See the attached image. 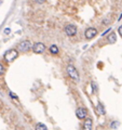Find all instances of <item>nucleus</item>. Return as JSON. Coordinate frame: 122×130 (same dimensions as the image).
<instances>
[{"label":"nucleus","mask_w":122,"mask_h":130,"mask_svg":"<svg viewBox=\"0 0 122 130\" xmlns=\"http://www.w3.org/2000/svg\"><path fill=\"white\" fill-rule=\"evenodd\" d=\"M66 71H67L68 76H69L74 81H76V82L79 81V79H80V78H79V73H78L77 68L74 66V65H68L67 68H66Z\"/></svg>","instance_id":"obj_1"},{"label":"nucleus","mask_w":122,"mask_h":130,"mask_svg":"<svg viewBox=\"0 0 122 130\" xmlns=\"http://www.w3.org/2000/svg\"><path fill=\"white\" fill-rule=\"evenodd\" d=\"M17 56H18V51H17V50L10 49V50H8V51L5 53V60L7 61V62L11 63V62H13V61L17 58Z\"/></svg>","instance_id":"obj_2"},{"label":"nucleus","mask_w":122,"mask_h":130,"mask_svg":"<svg viewBox=\"0 0 122 130\" xmlns=\"http://www.w3.org/2000/svg\"><path fill=\"white\" fill-rule=\"evenodd\" d=\"M17 48H18V51L20 52H28L33 47H31V43L29 40H24L22 42H20Z\"/></svg>","instance_id":"obj_3"},{"label":"nucleus","mask_w":122,"mask_h":130,"mask_svg":"<svg viewBox=\"0 0 122 130\" xmlns=\"http://www.w3.org/2000/svg\"><path fill=\"white\" fill-rule=\"evenodd\" d=\"M31 49H33L34 53L41 54V53H43L44 50H46V46H44L42 42H36L35 45L33 46V48H31Z\"/></svg>","instance_id":"obj_4"},{"label":"nucleus","mask_w":122,"mask_h":130,"mask_svg":"<svg viewBox=\"0 0 122 130\" xmlns=\"http://www.w3.org/2000/svg\"><path fill=\"white\" fill-rule=\"evenodd\" d=\"M65 32H66V35L69 37L75 36V35L77 34V27L75 25H72V24H68L65 27Z\"/></svg>","instance_id":"obj_5"},{"label":"nucleus","mask_w":122,"mask_h":130,"mask_svg":"<svg viewBox=\"0 0 122 130\" xmlns=\"http://www.w3.org/2000/svg\"><path fill=\"white\" fill-rule=\"evenodd\" d=\"M96 35H97V30H96V28H93V27L87 28L84 32V36L87 39H93Z\"/></svg>","instance_id":"obj_6"},{"label":"nucleus","mask_w":122,"mask_h":130,"mask_svg":"<svg viewBox=\"0 0 122 130\" xmlns=\"http://www.w3.org/2000/svg\"><path fill=\"white\" fill-rule=\"evenodd\" d=\"M76 115L79 119H84L85 117L87 116V110L83 107H79L78 110H76Z\"/></svg>","instance_id":"obj_7"},{"label":"nucleus","mask_w":122,"mask_h":130,"mask_svg":"<svg viewBox=\"0 0 122 130\" xmlns=\"http://www.w3.org/2000/svg\"><path fill=\"white\" fill-rule=\"evenodd\" d=\"M92 125H93L92 119L91 118H87V120L84 121V124H83V128H84L85 130H91L92 129Z\"/></svg>","instance_id":"obj_8"},{"label":"nucleus","mask_w":122,"mask_h":130,"mask_svg":"<svg viewBox=\"0 0 122 130\" xmlns=\"http://www.w3.org/2000/svg\"><path fill=\"white\" fill-rule=\"evenodd\" d=\"M116 40H117V35H116L115 32H111V34L108 36V42L109 43H115Z\"/></svg>","instance_id":"obj_9"},{"label":"nucleus","mask_w":122,"mask_h":130,"mask_svg":"<svg viewBox=\"0 0 122 130\" xmlns=\"http://www.w3.org/2000/svg\"><path fill=\"white\" fill-rule=\"evenodd\" d=\"M50 51H51V53H53V54H57L58 53V48H57V46L52 45L50 47Z\"/></svg>","instance_id":"obj_10"},{"label":"nucleus","mask_w":122,"mask_h":130,"mask_svg":"<svg viewBox=\"0 0 122 130\" xmlns=\"http://www.w3.org/2000/svg\"><path fill=\"white\" fill-rule=\"evenodd\" d=\"M97 110L100 115H104L105 114V110H104V106L102 105V103H98L97 104Z\"/></svg>","instance_id":"obj_11"},{"label":"nucleus","mask_w":122,"mask_h":130,"mask_svg":"<svg viewBox=\"0 0 122 130\" xmlns=\"http://www.w3.org/2000/svg\"><path fill=\"white\" fill-rule=\"evenodd\" d=\"M36 129L37 130H46V126L44 124H38L36 126Z\"/></svg>","instance_id":"obj_12"},{"label":"nucleus","mask_w":122,"mask_h":130,"mask_svg":"<svg viewBox=\"0 0 122 130\" xmlns=\"http://www.w3.org/2000/svg\"><path fill=\"white\" fill-rule=\"evenodd\" d=\"M5 72H6V69H5V67H3V65H2V64H0V75L5 74Z\"/></svg>","instance_id":"obj_13"},{"label":"nucleus","mask_w":122,"mask_h":130,"mask_svg":"<svg viewBox=\"0 0 122 130\" xmlns=\"http://www.w3.org/2000/svg\"><path fill=\"white\" fill-rule=\"evenodd\" d=\"M9 95L12 98V99H15V100L17 99V95H15V94H14V93H12L11 91H10V92H9Z\"/></svg>","instance_id":"obj_14"},{"label":"nucleus","mask_w":122,"mask_h":130,"mask_svg":"<svg viewBox=\"0 0 122 130\" xmlns=\"http://www.w3.org/2000/svg\"><path fill=\"white\" fill-rule=\"evenodd\" d=\"M118 32H119V35L122 37V25L119 26V28H118Z\"/></svg>","instance_id":"obj_15"},{"label":"nucleus","mask_w":122,"mask_h":130,"mask_svg":"<svg viewBox=\"0 0 122 130\" xmlns=\"http://www.w3.org/2000/svg\"><path fill=\"white\" fill-rule=\"evenodd\" d=\"M46 1V0H36V2L37 3H39V4H41V3H43V2Z\"/></svg>","instance_id":"obj_16"},{"label":"nucleus","mask_w":122,"mask_h":130,"mask_svg":"<svg viewBox=\"0 0 122 130\" xmlns=\"http://www.w3.org/2000/svg\"><path fill=\"white\" fill-rule=\"evenodd\" d=\"M10 30H11L10 28H6V29H5V34H9Z\"/></svg>","instance_id":"obj_17"}]
</instances>
